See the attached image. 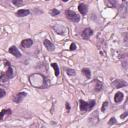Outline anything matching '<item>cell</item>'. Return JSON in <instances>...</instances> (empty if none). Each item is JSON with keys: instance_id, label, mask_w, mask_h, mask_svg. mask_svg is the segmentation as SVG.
Listing matches in <instances>:
<instances>
[{"instance_id": "obj_16", "label": "cell", "mask_w": 128, "mask_h": 128, "mask_svg": "<svg viewBox=\"0 0 128 128\" xmlns=\"http://www.w3.org/2000/svg\"><path fill=\"white\" fill-rule=\"evenodd\" d=\"M11 114V109H3L0 112V120H3L5 115H10Z\"/></svg>"}, {"instance_id": "obj_20", "label": "cell", "mask_w": 128, "mask_h": 128, "mask_svg": "<svg viewBox=\"0 0 128 128\" xmlns=\"http://www.w3.org/2000/svg\"><path fill=\"white\" fill-rule=\"evenodd\" d=\"M12 3H13L14 5H16V6L23 5V1H19V0H13V1H12Z\"/></svg>"}, {"instance_id": "obj_6", "label": "cell", "mask_w": 128, "mask_h": 128, "mask_svg": "<svg viewBox=\"0 0 128 128\" xmlns=\"http://www.w3.org/2000/svg\"><path fill=\"white\" fill-rule=\"evenodd\" d=\"M26 95L27 94L25 92H19V93H17L15 96H13V101L16 102V103H20V102L23 100V98L26 96Z\"/></svg>"}, {"instance_id": "obj_11", "label": "cell", "mask_w": 128, "mask_h": 128, "mask_svg": "<svg viewBox=\"0 0 128 128\" xmlns=\"http://www.w3.org/2000/svg\"><path fill=\"white\" fill-rule=\"evenodd\" d=\"M78 10H79V12L82 15H85L87 13L88 7H87V5H85L84 3H81V4H79V6H78Z\"/></svg>"}, {"instance_id": "obj_8", "label": "cell", "mask_w": 128, "mask_h": 128, "mask_svg": "<svg viewBox=\"0 0 128 128\" xmlns=\"http://www.w3.org/2000/svg\"><path fill=\"white\" fill-rule=\"evenodd\" d=\"M112 85L113 86H115V88H122L127 85V83L125 82V81L123 80H115L112 82Z\"/></svg>"}, {"instance_id": "obj_17", "label": "cell", "mask_w": 128, "mask_h": 128, "mask_svg": "<svg viewBox=\"0 0 128 128\" xmlns=\"http://www.w3.org/2000/svg\"><path fill=\"white\" fill-rule=\"evenodd\" d=\"M82 73H83V75L87 79H90L91 78V72H90V70H89L88 68H83V69H82Z\"/></svg>"}, {"instance_id": "obj_18", "label": "cell", "mask_w": 128, "mask_h": 128, "mask_svg": "<svg viewBox=\"0 0 128 128\" xmlns=\"http://www.w3.org/2000/svg\"><path fill=\"white\" fill-rule=\"evenodd\" d=\"M51 66L53 67V69L55 71V75L56 76H59V73H60V71H59V67L56 63H51Z\"/></svg>"}, {"instance_id": "obj_26", "label": "cell", "mask_w": 128, "mask_h": 128, "mask_svg": "<svg viewBox=\"0 0 128 128\" xmlns=\"http://www.w3.org/2000/svg\"><path fill=\"white\" fill-rule=\"evenodd\" d=\"M66 109H67V111H69V109H70V105L68 102H66Z\"/></svg>"}, {"instance_id": "obj_15", "label": "cell", "mask_w": 128, "mask_h": 128, "mask_svg": "<svg viewBox=\"0 0 128 128\" xmlns=\"http://www.w3.org/2000/svg\"><path fill=\"white\" fill-rule=\"evenodd\" d=\"M94 83H95V88H94L95 91H101L102 88H103V83H102L101 81H99L98 79H95Z\"/></svg>"}, {"instance_id": "obj_21", "label": "cell", "mask_w": 128, "mask_h": 128, "mask_svg": "<svg viewBox=\"0 0 128 128\" xmlns=\"http://www.w3.org/2000/svg\"><path fill=\"white\" fill-rule=\"evenodd\" d=\"M59 13H60V11L57 10V9H52V10H51V15H52V16H56Z\"/></svg>"}, {"instance_id": "obj_7", "label": "cell", "mask_w": 128, "mask_h": 128, "mask_svg": "<svg viewBox=\"0 0 128 128\" xmlns=\"http://www.w3.org/2000/svg\"><path fill=\"white\" fill-rule=\"evenodd\" d=\"M53 29H54L55 31H56V33L60 34V35H63V34H65V31H66L65 27L62 26V25H60V24H57V25H55V26H53Z\"/></svg>"}, {"instance_id": "obj_22", "label": "cell", "mask_w": 128, "mask_h": 128, "mask_svg": "<svg viewBox=\"0 0 128 128\" xmlns=\"http://www.w3.org/2000/svg\"><path fill=\"white\" fill-rule=\"evenodd\" d=\"M107 105H108V102L105 101L104 103H103V105H102V107H101V111L102 112H104L105 110H106V108H107Z\"/></svg>"}, {"instance_id": "obj_5", "label": "cell", "mask_w": 128, "mask_h": 128, "mask_svg": "<svg viewBox=\"0 0 128 128\" xmlns=\"http://www.w3.org/2000/svg\"><path fill=\"white\" fill-rule=\"evenodd\" d=\"M92 34H93V30L91 28H86V29H84L83 32L81 33V36H82L83 39H89L91 36H92Z\"/></svg>"}, {"instance_id": "obj_19", "label": "cell", "mask_w": 128, "mask_h": 128, "mask_svg": "<svg viewBox=\"0 0 128 128\" xmlns=\"http://www.w3.org/2000/svg\"><path fill=\"white\" fill-rule=\"evenodd\" d=\"M66 72H67V74L70 75V76H75V75H76L75 71H74L73 69H69V68H66Z\"/></svg>"}, {"instance_id": "obj_13", "label": "cell", "mask_w": 128, "mask_h": 128, "mask_svg": "<svg viewBox=\"0 0 128 128\" xmlns=\"http://www.w3.org/2000/svg\"><path fill=\"white\" fill-rule=\"evenodd\" d=\"M43 43H44L45 47L47 48V50H49V51H53V50H54V45H53V43H52V42H51L50 40L45 39Z\"/></svg>"}, {"instance_id": "obj_2", "label": "cell", "mask_w": 128, "mask_h": 128, "mask_svg": "<svg viewBox=\"0 0 128 128\" xmlns=\"http://www.w3.org/2000/svg\"><path fill=\"white\" fill-rule=\"evenodd\" d=\"M95 106V101L94 100H90L89 102H85L83 100H79V107H80V111L81 112H86L91 110L93 107Z\"/></svg>"}, {"instance_id": "obj_27", "label": "cell", "mask_w": 128, "mask_h": 128, "mask_svg": "<svg viewBox=\"0 0 128 128\" xmlns=\"http://www.w3.org/2000/svg\"><path fill=\"white\" fill-rule=\"evenodd\" d=\"M127 115H128V112H125L124 114H122V115H121V118H125Z\"/></svg>"}, {"instance_id": "obj_3", "label": "cell", "mask_w": 128, "mask_h": 128, "mask_svg": "<svg viewBox=\"0 0 128 128\" xmlns=\"http://www.w3.org/2000/svg\"><path fill=\"white\" fill-rule=\"evenodd\" d=\"M14 76V73H13V69L11 68V66L8 67V70L6 72H4V73L1 74L0 76V81H2V82H5V81L9 80L11 78H13Z\"/></svg>"}, {"instance_id": "obj_24", "label": "cell", "mask_w": 128, "mask_h": 128, "mask_svg": "<svg viewBox=\"0 0 128 128\" xmlns=\"http://www.w3.org/2000/svg\"><path fill=\"white\" fill-rule=\"evenodd\" d=\"M115 123H116V119H115V118L113 117V118H111V119L109 120L108 124H109V125H112V124H115Z\"/></svg>"}, {"instance_id": "obj_4", "label": "cell", "mask_w": 128, "mask_h": 128, "mask_svg": "<svg viewBox=\"0 0 128 128\" xmlns=\"http://www.w3.org/2000/svg\"><path fill=\"white\" fill-rule=\"evenodd\" d=\"M65 15L67 17V19L72 21V22H78L80 20V16L78 14H76L73 10H66Z\"/></svg>"}, {"instance_id": "obj_12", "label": "cell", "mask_w": 128, "mask_h": 128, "mask_svg": "<svg viewBox=\"0 0 128 128\" xmlns=\"http://www.w3.org/2000/svg\"><path fill=\"white\" fill-rule=\"evenodd\" d=\"M30 13V11L27 10V9H20L16 12V16L18 17H24V16H27Z\"/></svg>"}, {"instance_id": "obj_10", "label": "cell", "mask_w": 128, "mask_h": 128, "mask_svg": "<svg viewBox=\"0 0 128 128\" xmlns=\"http://www.w3.org/2000/svg\"><path fill=\"white\" fill-rule=\"evenodd\" d=\"M33 44V40L32 39H24L21 41V46L24 48H28L30 47V46H32Z\"/></svg>"}, {"instance_id": "obj_25", "label": "cell", "mask_w": 128, "mask_h": 128, "mask_svg": "<svg viewBox=\"0 0 128 128\" xmlns=\"http://www.w3.org/2000/svg\"><path fill=\"white\" fill-rule=\"evenodd\" d=\"M71 51H73V50H75L76 49V44L75 43H72L71 45H70V48H69Z\"/></svg>"}, {"instance_id": "obj_9", "label": "cell", "mask_w": 128, "mask_h": 128, "mask_svg": "<svg viewBox=\"0 0 128 128\" xmlns=\"http://www.w3.org/2000/svg\"><path fill=\"white\" fill-rule=\"evenodd\" d=\"M8 51H9V53H11L12 55H14V56H15V57H17V58H19V57L21 56L20 51H19L18 49H17V48L15 47V46H11V47L9 48V50H8Z\"/></svg>"}, {"instance_id": "obj_1", "label": "cell", "mask_w": 128, "mask_h": 128, "mask_svg": "<svg viewBox=\"0 0 128 128\" xmlns=\"http://www.w3.org/2000/svg\"><path fill=\"white\" fill-rule=\"evenodd\" d=\"M29 79H30V83L34 87H37V88H44L48 84L47 81H46L47 79L40 73H35V74L31 75L29 77Z\"/></svg>"}, {"instance_id": "obj_23", "label": "cell", "mask_w": 128, "mask_h": 128, "mask_svg": "<svg viewBox=\"0 0 128 128\" xmlns=\"http://www.w3.org/2000/svg\"><path fill=\"white\" fill-rule=\"evenodd\" d=\"M5 95H6L5 90H4V89H0V98H3Z\"/></svg>"}, {"instance_id": "obj_14", "label": "cell", "mask_w": 128, "mask_h": 128, "mask_svg": "<svg viewBox=\"0 0 128 128\" xmlns=\"http://www.w3.org/2000/svg\"><path fill=\"white\" fill-rule=\"evenodd\" d=\"M123 93L122 92H117L116 94L114 96V101L116 102V103H120V102L123 100Z\"/></svg>"}, {"instance_id": "obj_28", "label": "cell", "mask_w": 128, "mask_h": 128, "mask_svg": "<svg viewBox=\"0 0 128 128\" xmlns=\"http://www.w3.org/2000/svg\"><path fill=\"white\" fill-rule=\"evenodd\" d=\"M4 63H5V66H7V67H9V66H10V63L8 62V61L5 60V61H4Z\"/></svg>"}]
</instances>
